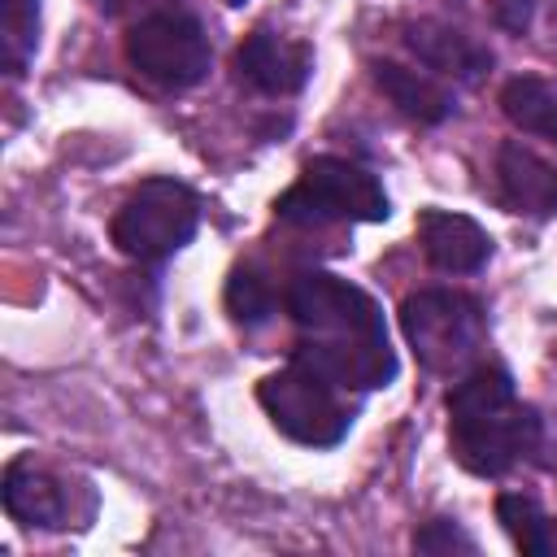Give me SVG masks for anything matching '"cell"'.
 <instances>
[{"instance_id": "obj_1", "label": "cell", "mask_w": 557, "mask_h": 557, "mask_svg": "<svg viewBox=\"0 0 557 557\" xmlns=\"http://www.w3.org/2000/svg\"><path fill=\"white\" fill-rule=\"evenodd\" d=\"M283 309L296 326V361L357 396L396 383L400 361L383 309L366 287L331 270H300L283 287Z\"/></svg>"}, {"instance_id": "obj_2", "label": "cell", "mask_w": 557, "mask_h": 557, "mask_svg": "<svg viewBox=\"0 0 557 557\" xmlns=\"http://www.w3.org/2000/svg\"><path fill=\"white\" fill-rule=\"evenodd\" d=\"M448 448L461 470L500 479L518 461H531L544 440V418L513 387V374L496 361H479L448 387Z\"/></svg>"}, {"instance_id": "obj_3", "label": "cell", "mask_w": 557, "mask_h": 557, "mask_svg": "<svg viewBox=\"0 0 557 557\" xmlns=\"http://www.w3.org/2000/svg\"><path fill=\"white\" fill-rule=\"evenodd\" d=\"M400 331L418 366L440 379L470 374L487 348V309L479 296L457 287H422L400 300Z\"/></svg>"}, {"instance_id": "obj_4", "label": "cell", "mask_w": 557, "mask_h": 557, "mask_svg": "<svg viewBox=\"0 0 557 557\" xmlns=\"http://www.w3.org/2000/svg\"><path fill=\"white\" fill-rule=\"evenodd\" d=\"M257 405L265 409L270 426L300 448H339L357 422V400H348V387L296 357L257 383Z\"/></svg>"}, {"instance_id": "obj_5", "label": "cell", "mask_w": 557, "mask_h": 557, "mask_svg": "<svg viewBox=\"0 0 557 557\" xmlns=\"http://www.w3.org/2000/svg\"><path fill=\"white\" fill-rule=\"evenodd\" d=\"M126 61L161 91H191L213 70V44L200 13L187 0H161L144 9L126 30Z\"/></svg>"}, {"instance_id": "obj_6", "label": "cell", "mask_w": 557, "mask_h": 557, "mask_svg": "<svg viewBox=\"0 0 557 557\" xmlns=\"http://www.w3.org/2000/svg\"><path fill=\"white\" fill-rule=\"evenodd\" d=\"M274 213L292 226H339V222H387L392 196L374 170L348 157H309L300 178L274 200Z\"/></svg>"}, {"instance_id": "obj_7", "label": "cell", "mask_w": 557, "mask_h": 557, "mask_svg": "<svg viewBox=\"0 0 557 557\" xmlns=\"http://www.w3.org/2000/svg\"><path fill=\"white\" fill-rule=\"evenodd\" d=\"M196 231H200V196L170 174H157L131 187L109 222L113 248L139 265L170 261L196 239Z\"/></svg>"}, {"instance_id": "obj_8", "label": "cell", "mask_w": 557, "mask_h": 557, "mask_svg": "<svg viewBox=\"0 0 557 557\" xmlns=\"http://www.w3.org/2000/svg\"><path fill=\"white\" fill-rule=\"evenodd\" d=\"M78 496H96L87 483L83 487H70V479L44 470L35 457H13L4 466V479H0V500H4V513L26 527V531H70V527H91L96 518V500H83Z\"/></svg>"}, {"instance_id": "obj_9", "label": "cell", "mask_w": 557, "mask_h": 557, "mask_svg": "<svg viewBox=\"0 0 557 557\" xmlns=\"http://www.w3.org/2000/svg\"><path fill=\"white\" fill-rule=\"evenodd\" d=\"M231 74L239 87L257 91V96H296L305 91L309 74H313V48L274 30H252L244 35V44L231 57Z\"/></svg>"}, {"instance_id": "obj_10", "label": "cell", "mask_w": 557, "mask_h": 557, "mask_svg": "<svg viewBox=\"0 0 557 557\" xmlns=\"http://www.w3.org/2000/svg\"><path fill=\"white\" fill-rule=\"evenodd\" d=\"M400 44L418 57V65L444 74V78H457V83H479L487 78L492 70V48L479 44L474 35H466L461 26L453 22H440V17H409L400 22Z\"/></svg>"}, {"instance_id": "obj_11", "label": "cell", "mask_w": 557, "mask_h": 557, "mask_svg": "<svg viewBox=\"0 0 557 557\" xmlns=\"http://www.w3.org/2000/svg\"><path fill=\"white\" fill-rule=\"evenodd\" d=\"M418 244L440 274H479L492 261V235L470 213H453L440 205L418 209Z\"/></svg>"}, {"instance_id": "obj_12", "label": "cell", "mask_w": 557, "mask_h": 557, "mask_svg": "<svg viewBox=\"0 0 557 557\" xmlns=\"http://www.w3.org/2000/svg\"><path fill=\"white\" fill-rule=\"evenodd\" d=\"M496 187L509 213L557 218V165L518 139H505L496 148Z\"/></svg>"}, {"instance_id": "obj_13", "label": "cell", "mask_w": 557, "mask_h": 557, "mask_svg": "<svg viewBox=\"0 0 557 557\" xmlns=\"http://www.w3.org/2000/svg\"><path fill=\"white\" fill-rule=\"evenodd\" d=\"M370 78L374 87L405 113L413 117L418 126H440L457 113V100L444 83H435L431 74L413 70V65H400V61H387V57H374L370 61Z\"/></svg>"}, {"instance_id": "obj_14", "label": "cell", "mask_w": 557, "mask_h": 557, "mask_svg": "<svg viewBox=\"0 0 557 557\" xmlns=\"http://www.w3.org/2000/svg\"><path fill=\"white\" fill-rule=\"evenodd\" d=\"M505 122L522 135L557 144V91L540 74H513L496 96Z\"/></svg>"}, {"instance_id": "obj_15", "label": "cell", "mask_w": 557, "mask_h": 557, "mask_svg": "<svg viewBox=\"0 0 557 557\" xmlns=\"http://www.w3.org/2000/svg\"><path fill=\"white\" fill-rule=\"evenodd\" d=\"M496 522L505 527V535L522 557H557V522L531 492H500Z\"/></svg>"}, {"instance_id": "obj_16", "label": "cell", "mask_w": 557, "mask_h": 557, "mask_svg": "<svg viewBox=\"0 0 557 557\" xmlns=\"http://www.w3.org/2000/svg\"><path fill=\"white\" fill-rule=\"evenodd\" d=\"M222 300H226L231 322L252 331V326H265V322L278 313L283 292H274V283H270L257 265H235V270H231V278H226Z\"/></svg>"}, {"instance_id": "obj_17", "label": "cell", "mask_w": 557, "mask_h": 557, "mask_svg": "<svg viewBox=\"0 0 557 557\" xmlns=\"http://www.w3.org/2000/svg\"><path fill=\"white\" fill-rule=\"evenodd\" d=\"M39 48V0H4L0 13V65L9 78H22Z\"/></svg>"}, {"instance_id": "obj_18", "label": "cell", "mask_w": 557, "mask_h": 557, "mask_svg": "<svg viewBox=\"0 0 557 557\" xmlns=\"http://www.w3.org/2000/svg\"><path fill=\"white\" fill-rule=\"evenodd\" d=\"M413 553H479V540L457 518H426L413 531Z\"/></svg>"}, {"instance_id": "obj_19", "label": "cell", "mask_w": 557, "mask_h": 557, "mask_svg": "<svg viewBox=\"0 0 557 557\" xmlns=\"http://www.w3.org/2000/svg\"><path fill=\"white\" fill-rule=\"evenodd\" d=\"M531 13H535V0H492V17L509 35H522L531 26Z\"/></svg>"}, {"instance_id": "obj_20", "label": "cell", "mask_w": 557, "mask_h": 557, "mask_svg": "<svg viewBox=\"0 0 557 557\" xmlns=\"http://www.w3.org/2000/svg\"><path fill=\"white\" fill-rule=\"evenodd\" d=\"M131 4H144V0H96V9L100 13H109V17H117L122 9H131Z\"/></svg>"}, {"instance_id": "obj_21", "label": "cell", "mask_w": 557, "mask_h": 557, "mask_svg": "<svg viewBox=\"0 0 557 557\" xmlns=\"http://www.w3.org/2000/svg\"><path fill=\"white\" fill-rule=\"evenodd\" d=\"M222 4H231V9H239V4H248V0H222Z\"/></svg>"}]
</instances>
